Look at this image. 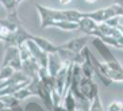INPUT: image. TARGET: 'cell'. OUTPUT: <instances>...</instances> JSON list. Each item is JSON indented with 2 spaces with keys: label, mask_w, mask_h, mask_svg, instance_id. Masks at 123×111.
<instances>
[{
  "label": "cell",
  "mask_w": 123,
  "mask_h": 111,
  "mask_svg": "<svg viewBox=\"0 0 123 111\" xmlns=\"http://www.w3.org/2000/svg\"><path fill=\"white\" fill-rule=\"evenodd\" d=\"M35 10L39 14L41 18V27L42 29H49L51 23L55 20H65L64 10H57V8H49L42 4H35Z\"/></svg>",
  "instance_id": "cell-1"
},
{
  "label": "cell",
  "mask_w": 123,
  "mask_h": 111,
  "mask_svg": "<svg viewBox=\"0 0 123 111\" xmlns=\"http://www.w3.org/2000/svg\"><path fill=\"white\" fill-rule=\"evenodd\" d=\"M80 102L81 103H85V102H92L93 98L99 93V88L96 85V83H93V80L89 79V77H83L81 83H80Z\"/></svg>",
  "instance_id": "cell-2"
},
{
  "label": "cell",
  "mask_w": 123,
  "mask_h": 111,
  "mask_svg": "<svg viewBox=\"0 0 123 111\" xmlns=\"http://www.w3.org/2000/svg\"><path fill=\"white\" fill-rule=\"evenodd\" d=\"M92 45H93V47L96 49V52H98L99 54L101 56V58L104 60V62H111V61H115V56L111 53V50H110L108 45L104 42L103 39H100V38H98V37H92Z\"/></svg>",
  "instance_id": "cell-3"
},
{
  "label": "cell",
  "mask_w": 123,
  "mask_h": 111,
  "mask_svg": "<svg viewBox=\"0 0 123 111\" xmlns=\"http://www.w3.org/2000/svg\"><path fill=\"white\" fill-rule=\"evenodd\" d=\"M89 39V35H84V37H76L73 39L68 41V42H64L60 45L61 49H65V50L73 52V53H80L84 47L87 46V42Z\"/></svg>",
  "instance_id": "cell-4"
},
{
  "label": "cell",
  "mask_w": 123,
  "mask_h": 111,
  "mask_svg": "<svg viewBox=\"0 0 123 111\" xmlns=\"http://www.w3.org/2000/svg\"><path fill=\"white\" fill-rule=\"evenodd\" d=\"M69 65L70 64H65L61 69H60V72L54 76L55 77V87H57V91H58V93L61 95V98H62V95H64V91H65V87H66V81H68Z\"/></svg>",
  "instance_id": "cell-5"
},
{
  "label": "cell",
  "mask_w": 123,
  "mask_h": 111,
  "mask_svg": "<svg viewBox=\"0 0 123 111\" xmlns=\"http://www.w3.org/2000/svg\"><path fill=\"white\" fill-rule=\"evenodd\" d=\"M39 69H41V65L38 64V61L35 58H29V60L23 61V65H22V72L25 75H27L30 79H34L38 76L39 73Z\"/></svg>",
  "instance_id": "cell-6"
},
{
  "label": "cell",
  "mask_w": 123,
  "mask_h": 111,
  "mask_svg": "<svg viewBox=\"0 0 123 111\" xmlns=\"http://www.w3.org/2000/svg\"><path fill=\"white\" fill-rule=\"evenodd\" d=\"M98 25L99 23H96L93 19L88 18V16H84V18L79 22V31H83L85 35L93 37L95 31L98 30Z\"/></svg>",
  "instance_id": "cell-7"
},
{
  "label": "cell",
  "mask_w": 123,
  "mask_h": 111,
  "mask_svg": "<svg viewBox=\"0 0 123 111\" xmlns=\"http://www.w3.org/2000/svg\"><path fill=\"white\" fill-rule=\"evenodd\" d=\"M65 65L64 60L61 58V56L58 53L49 54V64H47V71L51 76H55L60 72V69Z\"/></svg>",
  "instance_id": "cell-8"
},
{
  "label": "cell",
  "mask_w": 123,
  "mask_h": 111,
  "mask_svg": "<svg viewBox=\"0 0 123 111\" xmlns=\"http://www.w3.org/2000/svg\"><path fill=\"white\" fill-rule=\"evenodd\" d=\"M33 39L37 42V45L42 49L43 52H46V53L49 54H53V53H58V50H60V46L58 45H55V43L50 42L49 39H46V38H43V37H38V35H34Z\"/></svg>",
  "instance_id": "cell-9"
},
{
  "label": "cell",
  "mask_w": 123,
  "mask_h": 111,
  "mask_svg": "<svg viewBox=\"0 0 123 111\" xmlns=\"http://www.w3.org/2000/svg\"><path fill=\"white\" fill-rule=\"evenodd\" d=\"M38 96L42 99V103L45 104V107L49 111H53L54 107V102H53V96H51V92L47 90L46 87L42 84V81H39V88H38Z\"/></svg>",
  "instance_id": "cell-10"
},
{
  "label": "cell",
  "mask_w": 123,
  "mask_h": 111,
  "mask_svg": "<svg viewBox=\"0 0 123 111\" xmlns=\"http://www.w3.org/2000/svg\"><path fill=\"white\" fill-rule=\"evenodd\" d=\"M33 34H30L23 26H19L18 29L14 31V45L15 46H20L26 43L29 39H33Z\"/></svg>",
  "instance_id": "cell-11"
},
{
  "label": "cell",
  "mask_w": 123,
  "mask_h": 111,
  "mask_svg": "<svg viewBox=\"0 0 123 111\" xmlns=\"http://www.w3.org/2000/svg\"><path fill=\"white\" fill-rule=\"evenodd\" d=\"M18 56H19V47L18 46H6V50H4V56H3V60H1L0 68L8 66L10 62H11L15 57H18Z\"/></svg>",
  "instance_id": "cell-12"
},
{
  "label": "cell",
  "mask_w": 123,
  "mask_h": 111,
  "mask_svg": "<svg viewBox=\"0 0 123 111\" xmlns=\"http://www.w3.org/2000/svg\"><path fill=\"white\" fill-rule=\"evenodd\" d=\"M50 27H55L62 31H79V22L70 20H55L51 23Z\"/></svg>",
  "instance_id": "cell-13"
},
{
  "label": "cell",
  "mask_w": 123,
  "mask_h": 111,
  "mask_svg": "<svg viewBox=\"0 0 123 111\" xmlns=\"http://www.w3.org/2000/svg\"><path fill=\"white\" fill-rule=\"evenodd\" d=\"M62 103H64V106L68 111H76L79 108L77 107V98L73 95L72 91H69L65 96L62 98Z\"/></svg>",
  "instance_id": "cell-14"
},
{
  "label": "cell",
  "mask_w": 123,
  "mask_h": 111,
  "mask_svg": "<svg viewBox=\"0 0 123 111\" xmlns=\"http://www.w3.org/2000/svg\"><path fill=\"white\" fill-rule=\"evenodd\" d=\"M64 15H65V20L70 22H80L85 16V12H81L79 10L70 8V10H64Z\"/></svg>",
  "instance_id": "cell-15"
},
{
  "label": "cell",
  "mask_w": 123,
  "mask_h": 111,
  "mask_svg": "<svg viewBox=\"0 0 123 111\" xmlns=\"http://www.w3.org/2000/svg\"><path fill=\"white\" fill-rule=\"evenodd\" d=\"M0 99H1V102H3L7 107H10L12 110L14 107H16V106H19L20 104V100L19 99H16V98L14 96V95H6V96H0Z\"/></svg>",
  "instance_id": "cell-16"
},
{
  "label": "cell",
  "mask_w": 123,
  "mask_h": 111,
  "mask_svg": "<svg viewBox=\"0 0 123 111\" xmlns=\"http://www.w3.org/2000/svg\"><path fill=\"white\" fill-rule=\"evenodd\" d=\"M15 72H16V71H15L14 68H11L10 65H8V66H3V68H0V83L8 80L15 73Z\"/></svg>",
  "instance_id": "cell-17"
},
{
  "label": "cell",
  "mask_w": 123,
  "mask_h": 111,
  "mask_svg": "<svg viewBox=\"0 0 123 111\" xmlns=\"http://www.w3.org/2000/svg\"><path fill=\"white\" fill-rule=\"evenodd\" d=\"M88 111H104V107L101 104V99L99 96V93L93 98V100L89 103V110Z\"/></svg>",
  "instance_id": "cell-18"
},
{
  "label": "cell",
  "mask_w": 123,
  "mask_h": 111,
  "mask_svg": "<svg viewBox=\"0 0 123 111\" xmlns=\"http://www.w3.org/2000/svg\"><path fill=\"white\" fill-rule=\"evenodd\" d=\"M14 96L22 102V100H25V99H27L29 96H33V93H31V91H30L29 88H27V85H26V87H23V88H20L19 91H16V92L14 93Z\"/></svg>",
  "instance_id": "cell-19"
},
{
  "label": "cell",
  "mask_w": 123,
  "mask_h": 111,
  "mask_svg": "<svg viewBox=\"0 0 123 111\" xmlns=\"http://www.w3.org/2000/svg\"><path fill=\"white\" fill-rule=\"evenodd\" d=\"M107 76H108L114 83L115 81L123 83V71H111V69L108 68V73H107Z\"/></svg>",
  "instance_id": "cell-20"
},
{
  "label": "cell",
  "mask_w": 123,
  "mask_h": 111,
  "mask_svg": "<svg viewBox=\"0 0 123 111\" xmlns=\"http://www.w3.org/2000/svg\"><path fill=\"white\" fill-rule=\"evenodd\" d=\"M18 47H19V56H20V58H22L23 61L31 58V53H30L29 47H27L26 43H23V45H20V46H18Z\"/></svg>",
  "instance_id": "cell-21"
},
{
  "label": "cell",
  "mask_w": 123,
  "mask_h": 111,
  "mask_svg": "<svg viewBox=\"0 0 123 111\" xmlns=\"http://www.w3.org/2000/svg\"><path fill=\"white\" fill-rule=\"evenodd\" d=\"M0 4H1L6 10H8V12L16 10V6H18L16 0H0Z\"/></svg>",
  "instance_id": "cell-22"
},
{
  "label": "cell",
  "mask_w": 123,
  "mask_h": 111,
  "mask_svg": "<svg viewBox=\"0 0 123 111\" xmlns=\"http://www.w3.org/2000/svg\"><path fill=\"white\" fill-rule=\"evenodd\" d=\"M25 111H45L43 107L37 102H29L25 106Z\"/></svg>",
  "instance_id": "cell-23"
},
{
  "label": "cell",
  "mask_w": 123,
  "mask_h": 111,
  "mask_svg": "<svg viewBox=\"0 0 123 111\" xmlns=\"http://www.w3.org/2000/svg\"><path fill=\"white\" fill-rule=\"evenodd\" d=\"M107 111H123V103L120 100H114L108 104Z\"/></svg>",
  "instance_id": "cell-24"
},
{
  "label": "cell",
  "mask_w": 123,
  "mask_h": 111,
  "mask_svg": "<svg viewBox=\"0 0 123 111\" xmlns=\"http://www.w3.org/2000/svg\"><path fill=\"white\" fill-rule=\"evenodd\" d=\"M107 64V66H108L111 71H123V66H122V64H120L118 60H115V61H111V62H105Z\"/></svg>",
  "instance_id": "cell-25"
},
{
  "label": "cell",
  "mask_w": 123,
  "mask_h": 111,
  "mask_svg": "<svg viewBox=\"0 0 123 111\" xmlns=\"http://www.w3.org/2000/svg\"><path fill=\"white\" fill-rule=\"evenodd\" d=\"M53 111H68V110L65 108L64 103H60V104H57V106H54V107H53Z\"/></svg>",
  "instance_id": "cell-26"
},
{
  "label": "cell",
  "mask_w": 123,
  "mask_h": 111,
  "mask_svg": "<svg viewBox=\"0 0 123 111\" xmlns=\"http://www.w3.org/2000/svg\"><path fill=\"white\" fill-rule=\"evenodd\" d=\"M0 111H12V110L10 107H7V106L1 102V99H0Z\"/></svg>",
  "instance_id": "cell-27"
},
{
  "label": "cell",
  "mask_w": 123,
  "mask_h": 111,
  "mask_svg": "<svg viewBox=\"0 0 123 111\" xmlns=\"http://www.w3.org/2000/svg\"><path fill=\"white\" fill-rule=\"evenodd\" d=\"M61 6H68L69 3H72V0H58Z\"/></svg>",
  "instance_id": "cell-28"
},
{
  "label": "cell",
  "mask_w": 123,
  "mask_h": 111,
  "mask_svg": "<svg viewBox=\"0 0 123 111\" xmlns=\"http://www.w3.org/2000/svg\"><path fill=\"white\" fill-rule=\"evenodd\" d=\"M12 111H25V107H22V106L19 104V106H16V107L12 108Z\"/></svg>",
  "instance_id": "cell-29"
},
{
  "label": "cell",
  "mask_w": 123,
  "mask_h": 111,
  "mask_svg": "<svg viewBox=\"0 0 123 111\" xmlns=\"http://www.w3.org/2000/svg\"><path fill=\"white\" fill-rule=\"evenodd\" d=\"M114 4H116V6H119V7L123 8V0H114Z\"/></svg>",
  "instance_id": "cell-30"
},
{
  "label": "cell",
  "mask_w": 123,
  "mask_h": 111,
  "mask_svg": "<svg viewBox=\"0 0 123 111\" xmlns=\"http://www.w3.org/2000/svg\"><path fill=\"white\" fill-rule=\"evenodd\" d=\"M85 3H88V4H93V3H96V0H84Z\"/></svg>",
  "instance_id": "cell-31"
},
{
  "label": "cell",
  "mask_w": 123,
  "mask_h": 111,
  "mask_svg": "<svg viewBox=\"0 0 123 111\" xmlns=\"http://www.w3.org/2000/svg\"><path fill=\"white\" fill-rule=\"evenodd\" d=\"M22 1H23V0H16V3H18V6H19L20 3H22Z\"/></svg>",
  "instance_id": "cell-32"
}]
</instances>
